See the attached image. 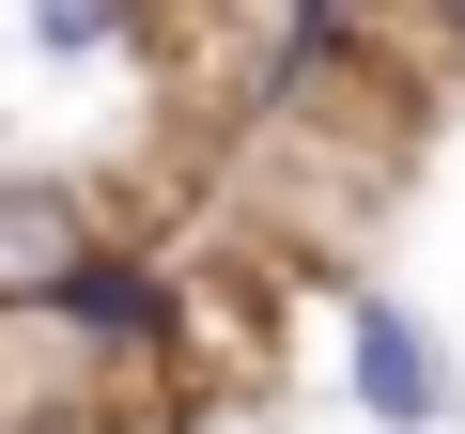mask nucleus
I'll return each instance as SVG.
<instances>
[{"label":"nucleus","mask_w":465,"mask_h":434,"mask_svg":"<svg viewBox=\"0 0 465 434\" xmlns=\"http://www.w3.org/2000/svg\"><path fill=\"white\" fill-rule=\"evenodd\" d=\"M47 311H63V326H78V357H109V372H140V357H171V341H186V295H171L155 264H124V249H94Z\"/></svg>","instance_id":"1"},{"label":"nucleus","mask_w":465,"mask_h":434,"mask_svg":"<svg viewBox=\"0 0 465 434\" xmlns=\"http://www.w3.org/2000/svg\"><path fill=\"white\" fill-rule=\"evenodd\" d=\"M341 372H357V403H372L388 434H434V419H450V372H434V326H419L403 295H357V311H341Z\"/></svg>","instance_id":"2"},{"label":"nucleus","mask_w":465,"mask_h":434,"mask_svg":"<svg viewBox=\"0 0 465 434\" xmlns=\"http://www.w3.org/2000/svg\"><path fill=\"white\" fill-rule=\"evenodd\" d=\"M78 264H94V202L47 171H0V311H47Z\"/></svg>","instance_id":"3"},{"label":"nucleus","mask_w":465,"mask_h":434,"mask_svg":"<svg viewBox=\"0 0 465 434\" xmlns=\"http://www.w3.org/2000/svg\"><path fill=\"white\" fill-rule=\"evenodd\" d=\"M124 32H140V0H32V47L47 63H109Z\"/></svg>","instance_id":"4"},{"label":"nucleus","mask_w":465,"mask_h":434,"mask_svg":"<svg viewBox=\"0 0 465 434\" xmlns=\"http://www.w3.org/2000/svg\"><path fill=\"white\" fill-rule=\"evenodd\" d=\"M434 32H450V47H465V0H434Z\"/></svg>","instance_id":"5"}]
</instances>
